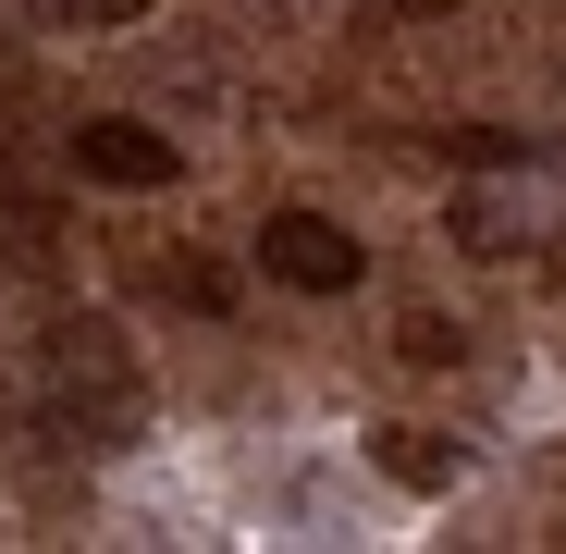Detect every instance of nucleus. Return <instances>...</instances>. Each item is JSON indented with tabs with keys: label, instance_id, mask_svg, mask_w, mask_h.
<instances>
[{
	"label": "nucleus",
	"instance_id": "6",
	"mask_svg": "<svg viewBox=\"0 0 566 554\" xmlns=\"http://www.w3.org/2000/svg\"><path fill=\"white\" fill-rule=\"evenodd\" d=\"M74 13H86V25H136L148 0H74Z\"/></svg>",
	"mask_w": 566,
	"mask_h": 554
},
{
	"label": "nucleus",
	"instance_id": "3",
	"mask_svg": "<svg viewBox=\"0 0 566 554\" xmlns=\"http://www.w3.org/2000/svg\"><path fill=\"white\" fill-rule=\"evenodd\" d=\"M455 469H468L455 431H382V481H407V493H455Z\"/></svg>",
	"mask_w": 566,
	"mask_h": 554
},
{
	"label": "nucleus",
	"instance_id": "2",
	"mask_svg": "<svg viewBox=\"0 0 566 554\" xmlns=\"http://www.w3.org/2000/svg\"><path fill=\"white\" fill-rule=\"evenodd\" d=\"M74 160L99 173V185H172V173H185V148H172L148 112H99V124H74Z\"/></svg>",
	"mask_w": 566,
	"mask_h": 554
},
{
	"label": "nucleus",
	"instance_id": "5",
	"mask_svg": "<svg viewBox=\"0 0 566 554\" xmlns=\"http://www.w3.org/2000/svg\"><path fill=\"white\" fill-rule=\"evenodd\" d=\"M172 296H185V309H210V321H222V309H234V271H210V259H185V271H172Z\"/></svg>",
	"mask_w": 566,
	"mask_h": 554
},
{
	"label": "nucleus",
	"instance_id": "1",
	"mask_svg": "<svg viewBox=\"0 0 566 554\" xmlns=\"http://www.w3.org/2000/svg\"><path fill=\"white\" fill-rule=\"evenodd\" d=\"M259 271L296 284V296H357L369 247H357L345 222H321V210H271V222H259Z\"/></svg>",
	"mask_w": 566,
	"mask_h": 554
},
{
	"label": "nucleus",
	"instance_id": "4",
	"mask_svg": "<svg viewBox=\"0 0 566 554\" xmlns=\"http://www.w3.org/2000/svg\"><path fill=\"white\" fill-rule=\"evenodd\" d=\"M455 345H468V333H455L443 309H407V321H395V357H407V369H455Z\"/></svg>",
	"mask_w": 566,
	"mask_h": 554
}]
</instances>
